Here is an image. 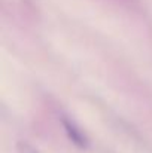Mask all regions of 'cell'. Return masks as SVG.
<instances>
[{"label": "cell", "instance_id": "1", "mask_svg": "<svg viewBox=\"0 0 152 153\" xmlns=\"http://www.w3.org/2000/svg\"><path fill=\"white\" fill-rule=\"evenodd\" d=\"M19 153H37V152L33 150L31 147H28L27 144H21L19 146Z\"/></svg>", "mask_w": 152, "mask_h": 153}]
</instances>
